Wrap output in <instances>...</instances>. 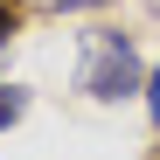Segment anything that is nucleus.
<instances>
[{
	"instance_id": "4",
	"label": "nucleus",
	"mask_w": 160,
	"mask_h": 160,
	"mask_svg": "<svg viewBox=\"0 0 160 160\" xmlns=\"http://www.w3.org/2000/svg\"><path fill=\"white\" fill-rule=\"evenodd\" d=\"M35 7H49V14H84V7H104V0H35Z\"/></svg>"
},
{
	"instance_id": "3",
	"label": "nucleus",
	"mask_w": 160,
	"mask_h": 160,
	"mask_svg": "<svg viewBox=\"0 0 160 160\" xmlns=\"http://www.w3.org/2000/svg\"><path fill=\"white\" fill-rule=\"evenodd\" d=\"M146 118H153V125H160V63H153V70H146Z\"/></svg>"
},
{
	"instance_id": "1",
	"label": "nucleus",
	"mask_w": 160,
	"mask_h": 160,
	"mask_svg": "<svg viewBox=\"0 0 160 160\" xmlns=\"http://www.w3.org/2000/svg\"><path fill=\"white\" fill-rule=\"evenodd\" d=\"M77 91L98 98V104H118V98H132V91H146V70H139L132 35H118V28H91V35H84V70H77Z\"/></svg>"
},
{
	"instance_id": "2",
	"label": "nucleus",
	"mask_w": 160,
	"mask_h": 160,
	"mask_svg": "<svg viewBox=\"0 0 160 160\" xmlns=\"http://www.w3.org/2000/svg\"><path fill=\"white\" fill-rule=\"evenodd\" d=\"M21 112H28V91H21V84H0V132H7Z\"/></svg>"
}]
</instances>
